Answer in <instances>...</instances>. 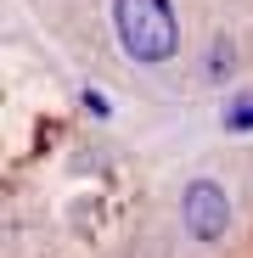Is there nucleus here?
<instances>
[{
  "label": "nucleus",
  "instance_id": "nucleus-1",
  "mask_svg": "<svg viewBox=\"0 0 253 258\" xmlns=\"http://www.w3.org/2000/svg\"><path fill=\"white\" fill-rule=\"evenodd\" d=\"M113 28L130 62L158 68L180 51V17L175 0H113Z\"/></svg>",
  "mask_w": 253,
  "mask_h": 258
},
{
  "label": "nucleus",
  "instance_id": "nucleus-2",
  "mask_svg": "<svg viewBox=\"0 0 253 258\" xmlns=\"http://www.w3.org/2000/svg\"><path fill=\"white\" fill-rule=\"evenodd\" d=\"M180 219H186V236L191 241H220L231 230V197L220 180H191L186 197H180Z\"/></svg>",
  "mask_w": 253,
  "mask_h": 258
},
{
  "label": "nucleus",
  "instance_id": "nucleus-3",
  "mask_svg": "<svg viewBox=\"0 0 253 258\" xmlns=\"http://www.w3.org/2000/svg\"><path fill=\"white\" fill-rule=\"evenodd\" d=\"M225 129H231V135H247V129H253V90L225 107Z\"/></svg>",
  "mask_w": 253,
  "mask_h": 258
}]
</instances>
